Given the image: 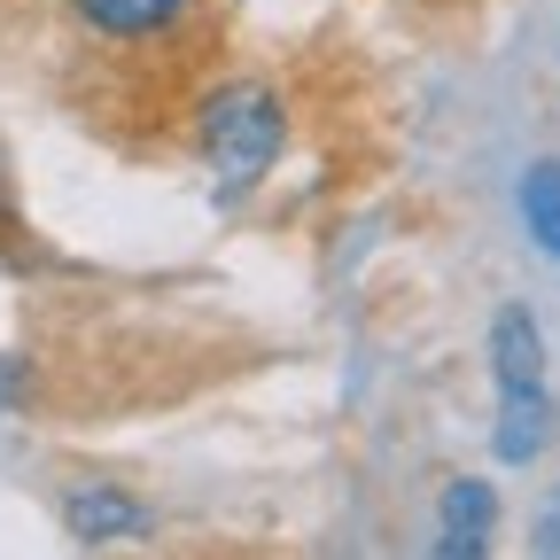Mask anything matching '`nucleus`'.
I'll return each mask as SVG.
<instances>
[{
  "label": "nucleus",
  "mask_w": 560,
  "mask_h": 560,
  "mask_svg": "<svg viewBox=\"0 0 560 560\" xmlns=\"http://www.w3.org/2000/svg\"><path fill=\"white\" fill-rule=\"evenodd\" d=\"M552 436V397L545 389H506L499 397V436H490V452H499L506 467H529Z\"/></svg>",
  "instance_id": "nucleus-5"
},
{
  "label": "nucleus",
  "mask_w": 560,
  "mask_h": 560,
  "mask_svg": "<svg viewBox=\"0 0 560 560\" xmlns=\"http://www.w3.org/2000/svg\"><path fill=\"white\" fill-rule=\"evenodd\" d=\"M62 522H70V537H79V545H117V537H132L149 514H140V499H132V490L79 482V490L62 499Z\"/></svg>",
  "instance_id": "nucleus-4"
},
{
  "label": "nucleus",
  "mask_w": 560,
  "mask_h": 560,
  "mask_svg": "<svg viewBox=\"0 0 560 560\" xmlns=\"http://www.w3.org/2000/svg\"><path fill=\"white\" fill-rule=\"evenodd\" d=\"M490 522H499L490 482H452V490H444V545H452V552H482Z\"/></svg>",
  "instance_id": "nucleus-7"
},
{
  "label": "nucleus",
  "mask_w": 560,
  "mask_h": 560,
  "mask_svg": "<svg viewBox=\"0 0 560 560\" xmlns=\"http://www.w3.org/2000/svg\"><path fill=\"white\" fill-rule=\"evenodd\" d=\"M0 234H16V195H9V164H0Z\"/></svg>",
  "instance_id": "nucleus-8"
},
{
  "label": "nucleus",
  "mask_w": 560,
  "mask_h": 560,
  "mask_svg": "<svg viewBox=\"0 0 560 560\" xmlns=\"http://www.w3.org/2000/svg\"><path fill=\"white\" fill-rule=\"evenodd\" d=\"M202 0H62V24L102 55H164L195 32Z\"/></svg>",
  "instance_id": "nucleus-2"
},
{
  "label": "nucleus",
  "mask_w": 560,
  "mask_h": 560,
  "mask_svg": "<svg viewBox=\"0 0 560 560\" xmlns=\"http://www.w3.org/2000/svg\"><path fill=\"white\" fill-rule=\"evenodd\" d=\"M280 140H289V117H280V94L257 79L202 94V109H195V149L219 179H257L280 156Z\"/></svg>",
  "instance_id": "nucleus-1"
},
{
  "label": "nucleus",
  "mask_w": 560,
  "mask_h": 560,
  "mask_svg": "<svg viewBox=\"0 0 560 560\" xmlns=\"http://www.w3.org/2000/svg\"><path fill=\"white\" fill-rule=\"evenodd\" d=\"M522 226L545 257H560V156H537L522 172Z\"/></svg>",
  "instance_id": "nucleus-6"
},
{
  "label": "nucleus",
  "mask_w": 560,
  "mask_h": 560,
  "mask_svg": "<svg viewBox=\"0 0 560 560\" xmlns=\"http://www.w3.org/2000/svg\"><path fill=\"white\" fill-rule=\"evenodd\" d=\"M490 374H499V397L506 389H545V335L522 304H506L490 319Z\"/></svg>",
  "instance_id": "nucleus-3"
},
{
  "label": "nucleus",
  "mask_w": 560,
  "mask_h": 560,
  "mask_svg": "<svg viewBox=\"0 0 560 560\" xmlns=\"http://www.w3.org/2000/svg\"><path fill=\"white\" fill-rule=\"evenodd\" d=\"M0 9H24V0H0Z\"/></svg>",
  "instance_id": "nucleus-9"
}]
</instances>
